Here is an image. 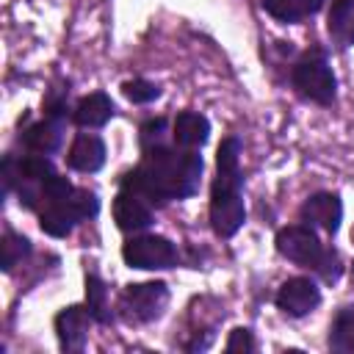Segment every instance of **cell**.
<instances>
[{"mask_svg":"<svg viewBox=\"0 0 354 354\" xmlns=\"http://www.w3.org/2000/svg\"><path fill=\"white\" fill-rule=\"evenodd\" d=\"M202 155L177 144H152L141 149V160L122 177V188L141 194L152 207L188 199L199 191L202 180Z\"/></svg>","mask_w":354,"mask_h":354,"instance_id":"1","label":"cell"},{"mask_svg":"<svg viewBox=\"0 0 354 354\" xmlns=\"http://www.w3.org/2000/svg\"><path fill=\"white\" fill-rule=\"evenodd\" d=\"M246 221L241 138L227 136L216 152V177L210 185V227L218 238H232Z\"/></svg>","mask_w":354,"mask_h":354,"instance_id":"2","label":"cell"},{"mask_svg":"<svg viewBox=\"0 0 354 354\" xmlns=\"http://www.w3.org/2000/svg\"><path fill=\"white\" fill-rule=\"evenodd\" d=\"M277 243V252L301 266V268H310L315 271L326 285H335L343 274V263H340V254L329 246L321 243V238L315 235V230L310 224H290V227H282L274 238Z\"/></svg>","mask_w":354,"mask_h":354,"instance_id":"3","label":"cell"},{"mask_svg":"<svg viewBox=\"0 0 354 354\" xmlns=\"http://www.w3.org/2000/svg\"><path fill=\"white\" fill-rule=\"evenodd\" d=\"M290 86L301 100L329 108L337 97V77L326 61V50L313 47L301 53L299 61L290 66Z\"/></svg>","mask_w":354,"mask_h":354,"instance_id":"4","label":"cell"},{"mask_svg":"<svg viewBox=\"0 0 354 354\" xmlns=\"http://www.w3.org/2000/svg\"><path fill=\"white\" fill-rule=\"evenodd\" d=\"M122 260L130 268H141V271H163V268H174L180 263V252L177 246L163 238V235H152V232H136L133 238L124 241L122 246Z\"/></svg>","mask_w":354,"mask_h":354,"instance_id":"5","label":"cell"},{"mask_svg":"<svg viewBox=\"0 0 354 354\" xmlns=\"http://www.w3.org/2000/svg\"><path fill=\"white\" fill-rule=\"evenodd\" d=\"M169 304V285L166 282H133L119 296V310L130 324H149L163 315Z\"/></svg>","mask_w":354,"mask_h":354,"instance_id":"6","label":"cell"},{"mask_svg":"<svg viewBox=\"0 0 354 354\" xmlns=\"http://www.w3.org/2000/svg\"><path fill=\"white\" fill-rule=\"evenodd\" d=\"M274 304L288 315V318H304L321 304V288L313 277H290L279 285Z\"/></svg>","mask_w":354,"mask_h":354,"instance_id":"7","label":"cell"},{"mask_svg":"<svg viewBox=\"0 0 354 354\" xmlns=\"http://www.w3.org/2000/svg\"><path fill=\"white\" fill-rule=\"evenodd\" d=\"M53 324H55V337H58L61 351L77 354L88 343V329H91L94 318H91L86 304H69V307L58 310Z\"/></svg>","mask_w":354,"mask_h":354,"instance_id":"8","label":"cell"},{"mask_svg":"<svg viewBox=\"0 0 354 354\" xmlns=\"http://www.w3.org/2000/svg\"><path fill=\"white\" fill-rule=\"evenodd\" d=\"M113 221H116V227L122 232H133L136 235V232H144V230L152 227L155 210L141 194L119 185V194L113 199Z\"/></svg>","mask_w":354,"mask_h":354,"instance_id":"9","label":"cell"},{"mask_svg":"<svg viewBox=\"0 0 354 354\" xmlns=\"http://www.w3.org/2000/svg\"><path fill=\"white\" fill-rule=\"evenodd\" d=\"M299 218L310 227H318V230L335 235L340 230V221H343V202L332 191L310 194L299 207Z\"/></svg>","mask_w":354,"mask_h":354,"instance_id":"10","label":"cell"},{"mask_svg":"<svg viewBox=\"0 0 354 354\" xmlns=\"http://www.w3.org/2000/svg\"><path fill=\"white\" fill-rule=\"evenodd\" d=\"M69 119H58V116H47L33 122L30 127H25L19 133V141L28 152H41V155H53L61 149L64 144V130H66Z\"/></svg>","mask_w":354,"mask_h":354,"instance_id":"11","label":"cell"},{"mask_svg":"<svg viewBox=\"0 0 354 354\" xmlns=\"http://www.w3.org/2000/svg\"><path fill=\"white\" fill-rule=\"evenodd\" d=\"M105 141L97 133H77L66 149V166L80 174H94L105 166Z\"/></svg>","mask_w":354,"mask_h":354,"instance_id":"12","label":"cell"},{"mask_svg":"<svg viewBox=\"0 0 354 354\" xmlns=\"http://www.w3.org/2000/svg\"><path fill=\"white\" fill-rule=\"evenodd\" d=\"M113 113H116L113 100L105 91H91L80 97L77 105L72 108V122L83 130H97V127H105L113 119Z\"/></svg>","mask_w":354,"mask_h":354,"instance_id":"13","label":"cell"},{"mask_svg":"<svg viewBox=\"0 0 354 354\" xmlns=\"http://www.w3.org/2000/svg\"><path fill=\"white\" fill-rule=\"evenodd\" d=\"M210 138V119L199 111H180L171 122V141L185 149H199Z\"/></svg>","mask_w":354,"mask_h":354,"instance_id":"14","label":"cell"},{"mask_svg":"<svg viewBox=\"0 0 354 354\" xmlns=\"http://www.w3.org/2000/svg\"><path fill=\"white\" fill-rule=\"evenodd\" d=\"M83 218L77 216L75 205H72V196L69 199H61V202H50L39 210V227L44 235L50 238H66Z\"/></svg>","mask_w":354,"mask_h":354,"instance_id":"15","label":"cell"},{"mask_svg":"<svg viewBox=\"0 0 354 354\" xmlns=\"http://www.w3.org/2000/svg\"><path fill=\"white\" fill-rule=\"evenodd\" d=\"M326 33L337 50L354 47V0H329Z\"/></svg>","mask_w":354,"mask_h":354,"instance_id":"16","label":"cell"},{"mask_svg":"<svg viewBox=\"0 0 354 354\" xmlns=\"http://www.w3.org/2000/svg\"><path fill=\"white\" fill-rule=\"evenodd\" d=\"M326 0H260V8L282 25H296L324 8Z\"/></svg>","mask_w":354,"mask_h":354,"instance_id":"17","label":"cell"},{"mask_svg":"<svg viewBox=\"0 0 354 354\" xmlns=\"http://www.w3.org/2000/svg\"><path fill=\"white\" fill-rule=\"evenodd\" d=\"M329 348L354 354V307H340L329 326Z\"/></svg>","mask_w":354,"mask_h":354,"instance_id":"18","label":"cell"},{"mask_svg":"<svg viewBox=\"0 0 354 354\" xmlns=\"http://www.w3.org/2000/svg\"><path fill=\"white\" fill-rule=\"evenodd\" d=\"M86 307L94 318V324H111L113 313L108 304V285L97 274H86Z\"/></svg>","mask_w":354,"mask_h":354,"instance_id":"19","label":"cell"},{"mask_svg":"<svg viewBox=\"0 0 354 354\" xmlns=\"http://www.w3.org/2000/svg\"><path fill=\"white\" fill-rule=\"evenodd\" d=\"M0 266H3V271L6 274H11L17 266H22V260L33 252V246H30V241L25 238V235H19V232H6L3 235V243H0Z\"/></svg>","mask_w":354,"mask_h":354,"instance_id":"20","label":"cell"},{"mask_svg":"<svg viewBox=\"0 0 354 354\" xmlns=\"http://www.w3.org/2000/svg\"><path fill=\"white\" fill-rule=\"evenodd\" d=\"M122 94L133 105H149L160 97V86L152 83V80H144V77H133V80L122 83Z\"/></svg>","mask_w":354,"mask_h":354,"instance_id":"21","label":"cell"},{"mask_svg":"<svg viewBox=\"0 0 354 354\" xmlns=\"http://www.w3.org/2000/svg\"><path fill=\"white\" fill-rule=\"evenodd\" d=\"M72 205H75V210H77V216L83 221H88V218H94L100 213V199L88 188H75L72 191Z\"/></svg>","mask_w":354,"mask_h":354,"instance_id":"22","label":"cell"},{"mask_svg":"<svg viewBox=\"0 0 354 354\" xmlns=\"http://www.w3.org/2000/svg\"><path fill=\"white\" fill-rule=\"evenodd\" d=\"M138 138H141V149L166 141V119H163V116H158V119H147V122L141 124V136H138Z\"/></svg>","mask_w":354,"mask_h":354,"instance_id":"23","label":"cell"},{"mask_svg":"<svg viewBox=\"0 0 354 354\" xmlns=\"http://www.w3.org/2000/svg\"><path fill=\"white\" fill-rule=\"evenodd\" d=\"M230 354H235V351H257V340H254V335H252V329H246V326H238V329H232L230 332V340H227V346H224Z\"/></svg>","mask_w":354,"mask_h":354,"instance_id":"24","label":"cell"},{"mask_svg":"<svg viewBox=\"0 0 354 354\" xmlns=\"http://www.w3.org/2000/svg\"><path fill=\"white\" fill-rule=\"evenodd\" d=\"M351 274H354V268H351Z\"/></svg>","mask_w":354,"mask_h":354,"instance_id":"25","label":"cell"}]
</instances>
